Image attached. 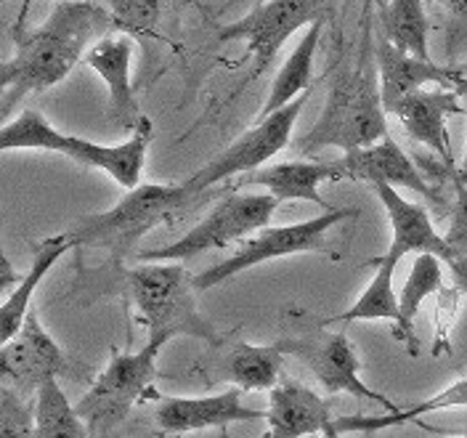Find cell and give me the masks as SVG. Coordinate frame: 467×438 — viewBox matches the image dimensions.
Instances as JSON below:
<instances>
[{"instance_id": "cell-43", "label": "cell", "mask_w": 467, "mask_h": 438, "mask_svg": "<svg viewBox=\"0 0 467 438\" xmlns=\"http://www.w3.org/2000/svg\"><path fill=\"white\" fill-rule=\"evenodd\" d=\"M57 3H58V0H57ZM25 5H27V0H25Z\"/></svg>"}, {"instance_id": "cell-44", "label": "cell", "mask_w": 467, "mask_h": 438, "mask_svg": "<svg viewBox=\"0 0 467 438\" xmlns=\"http://www.w3.org/2000/svg\"><path fill=\"white\" fill-rule=\"evenodd\" d=\"M457 438H467V436H457Z\"/></svg>"}, {"instance_id": "cell-1", "label": "cell", "mask_w": 467, "mask_h": 438, "mask_svg": "<svg viewBox=\"0 0 467 438\" xmlns=\"http://www.w3.org/2000/svg\"><path fill=\"white\" fill-rule=\"evenodd\" d=\"M112 14L90 0H58L35 29H16V54L3 61V115H11L27 96L58 86L80 58L109 35Z\"/></svg>"}, {"instance_id": "cell-29", "label": "cell", "mask_w": 467, "mask_h": 438, "mask_svg": "<svg viewBox=\"0 0 467 438\" xmlns=\"http://www.w3.org/2000/svg\"><path fill=\"white\" fill-rule=\"evenodd\" d=\"M168 0H109L117 32L128 37H154Z\"/></svg>"}, {"instance_id": "cell-10", "label": "cell", "mask_w": 467, "mask_h": 438, "mask_svg": "<svg viewBox=\"0 0 467 438\" xmlns=\"http://www.w3.org/2000/svg\"><path fill=\"white\" fill-rule=\"evenodd\" d=\"M311 99V90L297 96L287 107L276 110L274 115L261 117L250 130H244L232 146H226L218 157H213L207 165H202L197 173H192L183 186L192 194H204L215 183L234 178V175H247L263 168L271 157H276L285 146L290 144L295 122L303 112L306 101Z\"/></svg>"}, {"instance_id": "cell-16", "label": "cell", "mask_w": 467, "mask_h": 438, "mask_svg": "<svg viewBox=\"0 0 467 438\" xmlns=\"http://www.w3.org/2000/svg\"><path fill=\"white\" fill-rule=\"evenodd\" d=\"M340 162L346 168L348 181H367L372 186L409 189V192H414V194H420V197H425L431 203L441 200V194L431 186L428 175L414 165V160L393 141L390 133L378 144L343 151Z\"/></svg>"}, {"instance_id": "cell-33", "label": "cell", "mask_w": 467, "mask_h": 438, "mask_svg": "<svg viewBox=\"0 0 467 438\" xmlns=\"http://www.w3.org/2000/svg\"><path fill=\"white\" fill-rule=\"evenodd\" d=\"M449 274H451V282L454 287L467 295V268H462L460 263H449Z\"/></svg>"}, {"instance_id": "cell-11", "label": "cell", "mask_w": 467, "mask_h": 438, "mask_svg": "<svg viewBox=\"0 0 467 438\" xmlns=\"http://www.w3.org/2000/svg\"><path fill=\"white\" fill-rule=\"evenodd\" d=\"M337 3L340 0H265L239 22L221 27L218 40L221 43L244 40L247 51L255 58V72L261 75L295 32L311 27L317 22L327 25Z\"/></svg>"}, {"instance_id": "cell-41", "label": "cell", "mask_w": 467, "mask_h": 438, "mask_svg": "<svg viewBox=\"0 0 467 438\" xmlns=\"http://www.w3.org/2000/svg\"><path fill=\"white\" fill-rule=\"evenodd\" d=\"M93 438H112V433H99V436H93Z\"/></svg>"}, {"instance_id": "cell-24", "label": "cell", "mask_w": 467, "mask_h": 438, "mask_svg": "<svg viewBox=\"0 0 467 438\" xmlns=\"http://www.w3.org/2000/svg\"><path fill=\"white\" fill-rule=\"evenodd\" d=\"M321 29H324V22H317V25L306 27V32L300 35L297 46L292 48L290 57L285 58L282 69L276 72V78L271 83V90H268L265 104H263L261 112H258V120L274 115L276 110L287 107L297 96H303V93L311 90L314 58H317V51H319Z\"/></svg>"}, {"instance_id": "cell-26", "label": "cell", "mask_w": 467, "mask_h": 438, "mask_svg": "<svg viewBox=\"0 0 467 438\" xmlns=\"http://www.w3.org/2000/svg\"><path fill=\"white\" fill-rule=\"evenodd\" d=\"M382 37L393 43L396 48L407 51L417 58H431L428 35L431 22L425 14L422 0H388V5L379 11Z\"/></svg>"}, {"instance_id": "cell-4", "label": "cell", "mask_w": 467, "mask_h": 438, "mask_svg": "<svg viewBox=\"0 0 467 438\" xmlns=\"http://www.w3.org/2000/svg\"><path fill=\"white\" fill-rule=\"evenodd\" d=\"M122 287L128 292L136 321L146 327L149 338H200L210 346H218L223 335L204 319L197 308L194 276L181 263H141L125 271Z\"/></svg>"}, {"instance_id": "cell-6", "label": "cell", "mask_w": 467, "mask_h": 438, "mask_svg": "<svg viewBox=\"0 0 467 438\" xmlns=\"http://www.w3.org/2000/svg\"><path fill=\"white\" fill-rule=\"evenodd\" d=\"M171 343L165 335L149 338L144 349L133 353L115 350L109 364L101 375L93 380L88 393L78 402V412L86 420L90 438L99 433H112L117 425L128 417L133 404L146 396H154V378H157V359L162 349Z\"/></svg>"}, {"instance_id": "cell-3", "label": "cell", "mask_w": 467, "mask_h": 438, "mask_svg": "<svg viewBox=\"0 0 467 438\" xmlns=\"http://www.w3.org/2000/svg\"><path fill=\"white\" fill-rule=\"evenodd\" d=\"M154 141V125L149 117H141L139 128L130 133L122 144H93L80 136H69L57 130L40 112H22L0 128V149L16 151V149H40V151H57L69 160H75L83 168L104 171L109 178H115L122 189L141 186L144 175L146 151Z\"/></svg>"}, {"instance_id": "cell-13", "label": "cell", "mask_w": 467, "mask_h": 438, "mask_svg": "<svg viewBox=\"0 0 467 438\" xmlns=\"http://www.w3.org/2000/svg\"><path fill=\"white\" fill-rule=\"evenodd\" d=\"M239 388L215 393V396H197V399H183V396H162L154 407V425L168 433V436H186V433H200L210 428H226L232 422H253L265 420L268 412H258L242 404Z\"/></svg>"}, {"instance_id": "cell-23", "label": "cell", "mask_w": 467, "mask_h": 438, "mask_svg": "<svg viewBox=\"0 0 467 438\" xmlns=\"http://www.w3.org/2000/svg\"><path fill=\"white\" fill-rule=\"evenodd\" d=\"M69 250H75V242L67 232L48 236V239H40V242L32 245L29 271L22 276V282L5 295V300L0 306V346L8 343L25 327V319L32 311V295L40 287V282L46 279V274L57 266L58 258L67 256Z\"/></svg>"}, {"instance_id": "cell-31", "label": "cell", "mask_w": 467, "mask_h": 438, "mask_svg": "<svg viewBox=\"0 0 467 438\" xmlns=\"http://www.w3.org/2000/svg\"><path fill=\"white\" fill-rule=\"evenodd\" d=\"M454 186V200L449 207V232L443 234L449 250L454 253V261L467 256V183L454 173H449Z\"/></svg>"}, {"instance_id": "cell-37", "label": "cell", "mask_w": 467, "mask_h": 438, "mask_svg": "<svg viewBox=\"0 0 467 438\" xmlns=\"http://www.w3.org/2000/svg\"><path fill=\"white\" fill-rule=\"evenodd\" d=\"M465 128H467V104H465ZM460 171H467V139H465V154H462V168Z\"/></svg>"}, {"instance_id": "cell-20", "label": "cell", "mask_w": 467, "mask_h": 438, "mask_svg": "<svg viewBox=\"0 0 467 438\" xmlns=\"http://www.w3.org/2000/svg\"><path fill=\"white\" fill-rule=\"evenodd\" d=\"M346 168L340 160L319 162V160H290L279 165H265L253 173H247L239 183L242 186H261L268 194H274L279 203L287 200H306L319 204L321 210H335L327 200H321L319 186L324 181H343ZM348 181V178H346Z\"/></svg>"}, {"instance_id": "cell-15", "label": "cell", "mask_w": 467, "mask_h": 438, "mask_svg": "<svg viewBox=\"0 0 467 438\" xmlns=\"http://www.w3.org/2000/svg\"><path fill=\"white\" fill-rule=\"evenodd\" d=\"M223 338L213 346V356L202 361L200 375L204 382H229L239 391H271L282 380V361L285 353L276 343L271 346H253L244 340Z\"/></svg>"}, {"instance_id": "cell-25", "label": "cell", "mask_w": 467, "mask_h": 438, "mask_svg": "<svg viewBox=\"0 0 467 438\" xmlns=\"http://www.w3.org/2000/svg\"><path fill=\"white\" fill-rule=\"evenodd\" d=\"M449 407H467V378L457 380L454 385H449L446 391H441L438 396L414 404L411 409H399V412H385V414H348V417H337L332 422V428L337 433H375L382 428H393L401 422H414L428 412Z\"/></svg>"}, {"instance_id": "cell-28", "label": "cell", "mask_w": 467, "mask_h": 438, "mask_svg": "<svg viewBox=\"0 0 467 438\" xmlns=\"http://www.w3.org/2000/svg\"><path fill=\"white\" fill-rule=\"evenodd\" d=\"M441 263L443 261L433 253H417L414 256L407 282L399 292V306H401V314L407 317V321H414L425 297L443 290V266Z\"/></svg>"}, {"instance_id": "cell-32", "label": "cell", "mask_w": 467, "mask_h": 438, "mask_svg": "<svg viewBox=\"0 0 467 438\" xmlns=\"http://www.w3.org/2000/svg\"><path fill=\"white\" fill-rule=\"evenodd\" d=\"M22 282V276H16L14 274V266L11 261L5 258V256H0V287L3 290H8V287H14V285H19Z\"/></svg>"}, {"instance_id": "cell-30", "label": "cell", "mask_w": 467, "mask_h": 438, "mask_svg": "<svg viewBox=\"0 0 467 438\" xmlns=\"http://www.w3.org/2000/svg\"><path fill=\"white\" fill-rule=\"evenodd\" d=\"M0 438H37L35 433V404L27 396L3 385L0 393Z\"/></svg>"}, {"instance_id": "cell-18", "label": "cell", "mask_w": 467, "mask_h": 438, "mask_svg": "<svg viewBox=\"0 0 467 438\" xmlns=\"http://www.w3.org/2000/svg\"><path fill=\"white\" fill-rule=\"evenodd\" d=\"M465 112V107H460V96L449 88H438V90H417L407 99H401L390 115L399 117V122L404 125L411 141L428 146L438 160L443 162V168L454 171V154L449 144V130L446 122L451 115Z\"/></svg>"}, {"instance_id": "cell-8", "label": "cell", "mask_w": 467, "mask_h": 438, "mask_svg": "<svg viewBox=\"0 0 467 438\" xmlns=\"http://www.w3.org/2000/svg\"><path fill=\"white\" fill-rule=\"evenodd\" d=\"M348 218H358L356 207L324 210L317 218L290 224V226H265L258 234L247 236L232 258L200 271L194 276V287L197 292L213 290L218 285H226L236 274L255 268L265 261H274V258H287V256H300V253H321V256L335 258V253H329V245H327V232Z\"/></svg>"}, {"instance_id": "cell-36", "label": "cell", "mask_w": 467, "mask_h": 438, "mask_svg": "<svg viewBox=\"0 0 467 438\" xmlns=\"http://www.w3.org/2000/svg\"><path fill=\"white\" fill-rule=\"evenodd\" d=\"M375 3H378V0H364V5H361V19H372Z\"/></svg>"}, {"instance_id": "cell-5", "label": "cell", "mask_w": 467, "mask_h": 438, "mask_svg": "<svg viewBox=\"0 0 467 438\" xmlns=\"http://www.w3.org/2000/svg\"><path fill=\"white\" fill-rule=\"evenodd\" d=\"M192 200H197V194H192L183 183H141L115 207L78 218L67 234L75 247L107 250L109 258L119 263L136 253V245L146 234L171 221Z\"/></svg>"}, {"instance_id": "cell-38", "label": "cell", "mask_w": 467, "mask_h": 438, "mask_svg": "<svg viewBox=\"0 0 467 438\" xmlns=\"http://www.w3.org/2000/svg\"><path fill=\"white\" fill-rule=\"evenodd\" d=\"M324 438H340V433H337V431H335V428L329 425V428L324 431Z\"/></svg>"}, {"instance_id": "cell-9", "label": "cell", "mask_w": 467, "mask_h": 438, "mask_svg": "<svg viewBox=\"0 0 467 438\" xmlns=\"http://www.w3.org/2000/svg\"><path fill=\"white\" fill-rule=\"evenodd\" d=\"M282 353L300 359L314 378L324 388V393H348L356 402H375L388 412H399L390 399L375 393L364 380H361V359L353 349L346 332H327L324 324L317 321V327L303 329L300 335H290L276 340Z\"/></svg>"}, {"instance_id": "cell-22", "label": "cell", "mask_w": 467, "mask_h": 438, "mask_svg": "<svg viewBox=\"0 0 467 438\" xmlns=\"http://www.w3.org/2000/svg\"><path fill=\"white\" fill-rule=\"evenodd\" d=\"M393 274H396V266H375L372 282L367 285V290L358 295V300L350 306L348 311H343L337 317H329L321 324L329 327V324H350V321H393L396 324L393 338L399 343H404L411 356H417L420 353V340L414 335L411 321H407V317L401 314L399 292L393 290Z\"/></svg>"}, {"instance_id": "cell-7", "label": "cell", "mask_w": 467, "mask_h": 438, "mask_svg": "<svg viewBox=\"0 0 467 438\" xmlns=\"http://www.w3.org/2000/svg\"><path fill=\"white\" fill-rule=\"evenodd\" d=\"M279 200L268 192H236L215 204L202 221L173 245L139 253L141 263H186L207 250H226L268 226Z\"/></svg>"}, {"instance_id": "cell-35", "label": "cell", "mask_w": 467, "mask_h": 438, "mask_svg": "<svg viewBox=\"0 0 467 438\" xmlns=\"http://www.w3.org/2000/svg\"><path fill=\"white\" fill-rule=\"evenodd\" d=\"M443 5H449L454 14H467V0H441Z\"/></svg>"}, {"instance_id": "cell-34", "label": "cell", "mask_w": 467, "mask_h": 438, "mask_svg": "<svg viewBox=\"0 0 467 438\" xmlns=\"http://www.w3.org/2000/svg\"><path fill=\"white\" fill-rule=\"evenodd\" d=\"M451 90H454V93H457L460 99H467V75H462V72H460V78L454 80Z\"/></svg>"}, {"instance_id": "cell-40", "label": "cell", "mask_w": 467, "mask_h": 438, "mask_svg": "<svg viewBox=\"0 0 467 438\" xmlns=\"http://www.w3.org/2000/svg\"><path fill=\"white\" fill-rule=\"evenodd\" d=\"M454 263H460L462 268H467V256H465V258H460V261H454Z\"/></svg>"}, {"instance_id": "cell-27", "label": "cell", "mask_w": 467, "mask_h": 438, "mask_svg": "<svg viewBox=\"0 0 467 438\" xmlns=\"http://www.w3.org/2000/svg\"><path fill=\"white\" fill-rule=\"evenodd\" d=\"M35 433L37 438H90L86 420L69 404L58 378L43 382L35 393Z\"/></svg>"}, {"instance_id": "cell-39", "label": "cell", "mask_w": 467, "mask_h": 438, "mask_svg": "<svg viewBox=\"0 0 467 438\" xmlns=\"http://www.w3.org/2000/svg\"><path fill=\"white\" fill-rule=\"evenodd\" d=\"M449 173H454L457 178H462V181L467 183V171H460V168H454V171H449Z\"/></svg>"}, {"instance_id": "cell-2", "label": "cell", "mask_w": 467, "mask_h": 438, "mask_svg": "<svg viewBox=\"0 0 467 438\" xmlns=\"http://www.w3.org/2000/svg\"><path fill=\"white\" fill-rule=\"evenodd\" d=\"M375 51L372 19H361V40L337 67L319 122L297 139V151L314 154L327 146L350 151L378 144L388 136Z\"/></svg>"}, {"instance_id": "cell-14", "label": "cell", "mask_w": 467, "mask_h": 438, "mask_svg": "<svg viewBox=\"0 0 467 438\" xmlns=\"http://www.w3.org/2000/svg\"><path fill=\"white\" fill-rule=\"evenodd\" d=\"M375 192H378L379 203L388 213L393 236H390L388 253L379 258H372L367 266H372V268L375 266H399V261L411 256V253L414 256L417 253H433L443 263H454V253L449 250L446 239L436 232L433 218L422 204L404 200L399 194V189H393V186H375Z\"/></svg>"}, {"instance_id": "cell-42", "label": "cell", "mask_w": 467, "mask_h": 438, "mask_svg": "<svg viewBox=\"0 0 467 438\" xmlns=\"http://www.w3.org/2000/svg\"><path fill=\"white\" fill-rule=\"evenodd\" d=\"M223 438H232V436H226V433H223Z\"/></svg>"}, {"instance_id": "cell-12", "label": "cell", "mask_w": 467, "mask_h": 438, "mask_svg": "<svg viewBox=\"0 0 467 438\" xmlns=\"http://www.w3.org/2000/svg\"><path fill=\"white\" fill-rule=\"evenodd\" d=\"M0 372L3 385L19 393H37V388L51 378H61L69 372V359L58 349V343L46 332L32 308L25 319V327L0 346Z\"/></svg>"}, {"instance_id": "cell-17", "label": "cell", "mask_w": 467, "mask_h": 438, "mask_svg": "<svg viewBox=\"0 0 467 438\" xmlns=\"http://www.w3.org/2000/svg\"><path fill=\"white\" fill-rule=\"evenodd\" d=\"M88 67L104 80L109 90V120L119 130H136L141 122V110L133 96V37L128 35H107L86 54Z\"/></svg>"}, {"instance_id": "cell-21", "label": "cell", "mask_w": 467, "mask_h": 438, "mask_svg": "<svg viewBox=\"0 0 467 438\" xmlns=\"http://www.w3.org/2000/svg\"><path fill=\"white\" fill-rule=\"evenodd\" d=\"M375 54H378L379 90H382L385 115H390L401 99L422 90L425 86H441L451 90L454 80L460 78L457 69H446L433 58L411 57L407 51L396 48L393 43H388L385 37L379 40Z\"/></svg>"}, {"instance_id": "cell-19", "label": "cell", "mask_w": 467, "mask_h": 438, "mask_svg": "<svg viewBox=\"0 0 467 438\" xmlns=\"http://www.w3.org/2000/svg\"><path fill=\"white\" fill-rule=\"evenodd\" d=\"M268 431L263 438H303L324 433L332 420V404L303 382L282 378L268 391Z\"/></svg>"}]
</instances>
